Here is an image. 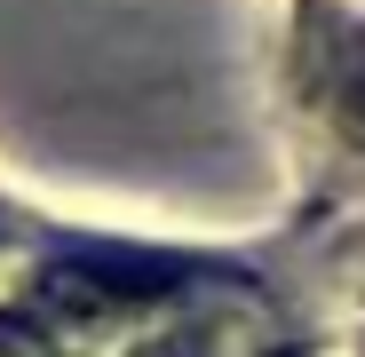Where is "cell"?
<instances>
[{"label":"cell","mask_w":365,"mask_h":357,"mask_svg":"<svg viewBox=\"0 0 365 357\" xmlns=\"http://www.w3.org/2000/svg\"><path fill=\"white\" fill-rule=\"evenodd\" d=\"M182 270L175 262H143V254H72V262H48L40 286H32V318L48 326H96V318H119L135 302H159L175 294Z\"/></svg>","instance_id":"cell-1"},{"label":"cell","mask_w":365,"mask_h":357,"mask_svg":"<svg viewBox=\"0 0 365 357\" xmlns=\"http://www.w3.org/2000/svg\"><path fill=\"white\" fill-rule=\"evenodd\" d=\"M341 128H349V135H365V72L341 88Z\"/></svg>","instance_id":"cell-2"},{"label":"cell","mask_w":365,"mask_h":357,"mask_svg":"<svg viewBox=\"0 0 365 357\" xmlns=\"http://www.w3.org/2000/svg\"><path fill=\"white\" fill-rule=\"evenodd\" d=\"M151 357H199V341H191V349H151Z\"/></svg>","instance_id":"cell-3"}]
</instances>
